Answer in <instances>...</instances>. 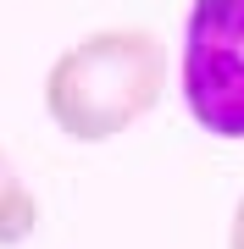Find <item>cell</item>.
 Segmentation results:
<instances>
[{"mask_svg": "<svg viewBox=\"0 0 244 249\" xmlns=\"http://www.w3.org/2000/svg\"><path fill=\"white\" fill-rule=\"evenodd\" d=\"M34 227H39V199H34V188L17 178L11 155L0 150V244H22Z\"/></svg>", "mask_w": 244, "mask_h": 249, "instance_id": "cell-3", "label": "cell"}, {"mask_svg": "<svg viewBox=\"0 0 244 249\" xmlns=\"http://www.w3.org/2000/svg\"><path fill=\"white\" fill-rule=\"evenodd\" d=\"M167 89V50L150 28H100L56 55L45 111L67 139L106 144L145 122Z\"/></svg>", "mask_w": 244, "mask_h": 249, "instance_id": "cell-1", "label": "cell"}, {"mask_svg": "<svg viewBox=\"0 0 244 249\" xmlns=\"http://www.w3.org/2000/svg\"><path fill=\"white\" fill-rule=\"evenodd\" d=\"M227 249H244V199H239V211H233V227H227Z\"/></svg>", "mask_w": 244, "mask_h": 249, "instance_id": "cell-4", "label": "cell"}, {"mask_svg": "<svg viewBox=\"0 0 244 249\" xmlns=\"http://www.w3.org/2000/svg\"><path fill=\"white\" fill-rule=\"evenodd\" d=\"M183 100L217 139H244V0H194L183 34Z\"/></svg>", "mask_w": 244, "mask_h": 249, "instance_id": "cell-2", "label": "cell"}]
</instances>
